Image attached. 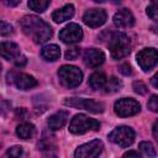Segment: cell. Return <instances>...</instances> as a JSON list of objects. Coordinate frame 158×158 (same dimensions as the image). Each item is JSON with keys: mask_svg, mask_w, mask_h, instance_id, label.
<instances>
[{"mask_svg": "<svg viewBox=\"0 0 158 158\" xmlns=\"http://www.w3.org/2000/svg\"><path fill=\"white\" fill-rule=\"evenodd\" d=\"M22 32L30 37L35 43H44L52 37L51 26L42 19L35 15H26L20 20Z\"/></svg>", "mask_w": 158, "mask_h": 158, "instance_id": "1", "label": "cell"}, {"mask_svg": "<svg viewBox=\"0 0 158 158\" xmlns=\"http://www.w3.org/2000/svg\"><path fill=\"white\" fill-rule=\"evenodd\" d=\"M107 46L114 59H121L131 52V40L123 32L112 33Z\"/></svg>", "mask_w": 158, "mask_h": 158, "instance_id": "2", "label": "cell"}, {"mask_svg": "<svg viewBox=\"0 0 158 158\" xmlns=\"http://www.w3.org/2000/svg\"><path fill=\"white\" fill-rule=\"evenodd\" d=\"M99 128H100L99 121L83 114L75 115L69 123V131L74 135H83L88 131H98Z\"/></svg>", "mask_w": 158, "mask_h": 158, "instance_id": "3", "label": "cell"}, {"mask_svg": "<svg viewBox=\"0 0 158 158\" xmlns=\"http://www.w3.org/2000/svg\"><path fill=\"white\" fill-rule=\"evenodd\" d=\"M58 78L63 86L77 88L83 80V73L75 65H62L58 70Z\"/></svg>", "mask_w": 158, "mask_h": 158, "instance_id": "4", "label": "cell"}, {"mask_svg": "<svg viewBox=\"0 0 158 158\" xmlns=\"http://www.w3.org/2000/svg\"><path fill=\"white\" fill-rule=\"evenodd\" d=\"M64 105L75 107V109H83L93 114H101L105 110V105L100 101L93 100V99H83V98H69L64 100Z\"/></svg>", "mask_w": 158, "mask_h": 158, "instance_id": "5", "label": "cell"}, {"mask_svg": "<svg viewBox=\"0 0 158 158\" xmlns=\"http://www.w3.org/2000/svg\"><path fill=\"white\" fill-rule=\"evenodd\" d=\"M135 137H136L135 131L128 126H118L114 128L109 135L110 141L122 148L131 146L135 141Z\"/></svg>", "mask_w": 158, "mask_h": 158, "instance_id": "6", "label": "cell"}, {"mask_svg": "<svg viewBox=\"0 0 158 158\" xmlns=\"http://www.w3.org/2000/svg\"><path fill=\"white\" fill-rule=\"evenodd\" d=\"M141 110V105L138 101L131 98H123L120 99L115 102L114 105V111L117 116L120 117H128L138 114Z\"/></svg>", "mask_w": 158, "mask_h": 158, "instance_id": "7", "label": "cell"}, {"mask_svg": "<svg viewBox=\"0 0 158 158\" xmlns=\"http://www.w3.org/2000/svg\"><path fill=\"white\" fill-rule=\"evenodd\" d=\"M104 144L100 139H93L79 146L74 152V158H98L102 152Z\"/></svg>", "mask_w": 158, "mask_h": 158, "instance_id": "8", "label": "cell"}, {"mask_svg": "<svg viewBox=\"0 0 158 158\" xmlns=\"http://www.w3.org/2000/svg\"><path fill=\"white\" fill-rule=\"evenodd\" d=\"M136 58L141 69L148 72L158 63V51L156 48H143L137 53Z\"/></svg>", "mask_w": 158, "mask_h": 158, "instance_id": "9", "label": "cell"}, {"mask_svg": "<svg viewBox=\"0 0 158 158\" xmlns=\"http://www.w3.org/2000/svg\"><path fill=\"white\" fill-rule=\"evenodd\" d=\"M59 38L64 43H77L83 38V30L77 23H69L60 30Z\"/></svg>", "mask_w": 158, "mask_h": 158, "instance_id": "10", "label": "cell"}, {"mask_svg": "<svg viewBox=\"0 0 158 158\" xmlns=\"http://www.w3.org/2000/svg\"><path fill=\"white\" fill-rule=\"evenodd\" d=\"M106 17H107V15H106L105 10H102V9H90L84 14L83 21L89 27H99V26L105 23Z\"/></svg>", "mask_w": 158, "mask_h": 158, "instance_id": "11", "label": "cell"}, {"mask_svg": "<svg viewBox=\"0 0 158 158\" xmlns=\"http://www.w3.org/2000/svg\"><path fill=\"white\" fill-rule=\"evenodd\" d=\"M105 60V54L98 48H89L84 53V63L90 68L100 67Z\"/></svg>", "mask_w": 158, "mask_h": 158, "instance_id": "12", "label": "cell"}, {"mask_svg": "<svg viewBox=\"0 0 158 158\" xmlns=\"http://www.w3.org/2000/svg\"><path fill=\"white\" fill-rule=\"evenodd\" d=\"M114 23L117 27H131L135 23V17L130 10L121 9L114 15Z\"/></svg>", "mask_w": 158, "mask_h": 158, "instance_id": "13", "label": "cell"}, {"mask_svg": "<svg viewBox=\"0 0 158 158\" xmlns=\"http://www.w3.org/2000/svg\"><path fill=\"white\" fill-rule=\"evenodd\" d=\"M12 81L15 83L16 88L20 89V90H28V89H31V88L37 85V80L32 75L25 74V73L15 74L14 78H12Z\"/></svg>", "mask_w": 158, "mask_h": 158, "instance_id": "14", "label": "cell"}, {"mask_svg": "<svg viewBox=\"0 0 158 158\" xmlns=\"http://www.w3.org/2000/svg\"><path fill=\"white\" fill-rule=\"evenodd\" d=\"M0 52H1V57L6 60L15 62L21 56L20 47L14 42H2L0 46Z\"/></svg>", "mask_w": 158, "mask_h": 158, "instance_id": "15", "label": "cell"}, {"mask_svg": "<svg viewBox=\"0 0 158 158\" xmlns=\"http://www.w3.org/2000/svg\"><path fill=\"white\" fill-rule=\"evenodd\" d=\"M67 120H68V112L64 110H60L53 114L52 116H49L47 125L52 131H57V130H60L67 123Z\"/></svg>", "mask_w": 158, "mask_h": 158, "instance_id": "16", "label": "cell"}, {"mask_svg": "<svg viewBox=\"0 0 158 158\" xmlns=\"http://www.w3.org/2000/svg\"><path fill=\"white\" fill-rule=\"evenodd\" d=\"M73 15H74V6L72 4H67L62 9L56 10L52 15V19L54 20V22L60 23V22H64V21L72 19Z\"/></svg>", "mask_w": 158, "mask_h": 158, "instance_id": "17", "label": "cell"}, {"mask_svg": "<svg viewBox=\"0 0 158 158\" xmlns=\"http://www.w3.org/2000/svg\"><path fill=\"white\" fill-rule=\"evenodd\" d=\"M106 81H107V78L102 72H95L89 78V85L94 90L104 89L106 85Z\"/></svg>", "mask_w": 158, "mask_h": 158, "instance_id": "18", "label": "cell"}, {"mask_svg": "<svg viewBox=\"0 0 158 158\" xmlns=\"http://www.w3.org/2000/svg\"><path fill=\"white\" fill-rule=\"evenodd\" d=\"M41 56L43 59L46 60H49V62H54L59 58L60 56V49L57 44H48V46H44L41 51Z\"/></svg>", "mask_w": 158, "mask_h": 158, "instance_id": "19", "label": "cell"}, {"mask_svg": "<svg viewBox=\"0 0 158 158\" xmlns=\"http://www.w3.org/2000/svg\"><path fill=\"white\" fill-rule=\"evenodd\" d=\"M16 135L22 139H30L35 135V126L30 122L20 123L16 128Z\"/></svg>", "mask_w": 158, "mask_h": 158, "instance_id": "20", "label": "cell"}, {"mask_svg": "<svg viewBox=\"0 0 158 158\" xmlns=\"http://www.w3.org/2000/svg\"><path fill=\"white\" fill-rule=\"evenodd\" d=\"M122 88V81L120 79H117L116 77H110L106 81V85L104 88V90L106 93H115L117 90H120Z\"/></svg>", "mask_w": 158, "mask_h": 158, "instance_id": "21", "label": "cell"}, {"mask_svg": "<svg viewBox=\"0 0 158 158\" xmlns=\"http://www.w3.org/2000/svg\"><path fill=\"white\" fill-rule=\"evenodd\" d=\"M49 6V1L47 0H30L28 7L36 12H43Z\"/></svg>", "mask_w": 158, "mask_h": 158, "instance_id": "22", "label": "cell"}, {"mask_svg": "<svg viewBox=\"0 0 158 158\" xmlns=\"http://www.w3.org/2000/svg\"><path fill=\"white\" fill-rule=\"evenodd\" d=\"M139 149L146 154V156H148L149 158H154L156 157V149H154V147H153V144L151 143V142H148V141H143V142H141L139 143Z\"/></svg>", "mask_w": 158, "mask_h": 158, "instance_id": "23", "label": "cell"}, {"mask_svg": "<svg viewBox=\"0 0 158 158\" xmlns=\"http://www.w3.org/2000/svg\"><path fill=\"white\" fill-rule=\"evenodd\" d=\"M147 15L156 22H158V1H152L147 6Z\"/></svg>", "mask_w": 158, "mask_h": 158, "instance_id": "24", "label": "cell"}, {"mask_svg": "<svg viewBox=\"0 0 158 158\" xmlns=\"http://www.w3.org/2000/svg\"><path fill=\"white\" fill-rule=\"evenodd\" d=\"M22 153H23V149L21 146H14L10 149H7L5 158H21Z\"/></svg>", "mask_w": 158, "mask_h": 158, "instance_id": "25", "label": "cell"}, {"mask_svg": "<svg viewBox=\"0 0 158 158\" xmlns=\"http://www.w3.org/2000/svg\"><path fill=\"white\" fill-rule=\"evenodd\" d=\"M14 33V28L10 23H6L5 21H1V27H0V35L1 36H10Z\"/></svg>", "mask_w": 158, "mask_h": 158, "instance_id": "26", "label": "cell"}, {"mask_svg": "<svg viewBox=\"0 0 158 158\" xmlns=\"http://www.w3.org/2000/svg\"><path fill=\"white\" fill-rule=\"evenodd\" d=\"M133 90H135V93L143 95V94L147 93V86L142 81H139V80L138 81H133Z\"/></svg>", "mask_w": 158, "mask_h": 158, "instance_id": "27", "label": "cell"}, {"mask_svg": "<svg viewBox=\"0 0 158 158\" xmlns=\"http://www.w3.org/2000/svg\"><path fill=\"white\" fill-rule=\"evenodd\" d=\"M148 109L153 112H158V96L157 95H153L151 96V99L148 100V104H147Z\"/></svg>", "mask_w": 158, "mask_h": 158, "instance_id": "28", "label": "cell"}, {"mask_svg": "<svg viewBox=\"0 0 158 158\" xmlns=\"http://www.w3.org/2000/svg\"><path fill=\"white\" fill-rule=\"evenodd\" d=\"M79 53H80V48H78V47L69 48V49H67V52H65V58H67V59H75V58L79 56Z\"/></svg>", "mask_w": 158, "mask_h": 158, "instance_id": "29", "label": "cell"}, {"mask_svg": "<svg viewBox=\"0 0 158 158\" xmlns=\"http://www.w3.org/2000/svg\"><path fill=\"white\" fill-rule=\"evenodd\" d=\"M27 63V59H26V57L25 56H20L16 60H15V65L16 67H20V68H22V67H25V64Z\"/></svg>", "mask_w": 158, "mask_h": 158, "instance_id": "30", "label": "cell"}, {"mask_svg": "<svg viewBox=\"0 0 158 158\" xmlns=\"http://www.w3.org/2000/svg\"><path fill=\"white\" fill-rule=\"evenodd\" d=\"M122 158H142L139 154H138V152H136V151H128V152H126L125 154H123V157Z\"/></svg>", "mask_w": 158, "mask_h": 158, "instance_id": "31", "label": "cell"}, {"mask_svg": "<svg viewBox=\"0 0 158 158\" xmlns=\"http://www.w3.org/2000/svg\"><path fill=\"white\" fill-rule=\"evenodd\" d=\"M120 72L123 73L125 75H128V74H131V67L128 64H122L120 67Z\"/></svg>", "mask_w": 158, "mask_h": 158, "instance_id": "32", "label": "cell"}, {"mask_svg": "<svg viewBox=\"0 0 158 158\" xmlns=\"http://www.w3.org/2000/svg\"><path fill=\"white\" fill-rule=\"evenodd\" d=\"M153 136H154V138H156V141L158 142V120L154 122V125H153Z\"/></svg>", "mask_w": 158, "mask_h": 158, "instance_id": "33", "label": "cell"}, {"mask_svg": "<svg viewBox=\"0 0 158 158\" xmlns=\"http://www.w3.org/2000/svg\"><path fill=\"white\" fill-rule=\"evenodd\" d=\"M151 83H152V85H153L154 88H157V89H158V73H156V74L152 77Z\"/></svg>", "mask_w": 158, "mask_h": 158, "instance_id": "34", "label": "cell"}, {"mask_svg": "<svg viewBox=\"0 0 158 158\" xmlns=\"http://www.w3.org/2000/svg\"><path fill=\"white\" fill-rule=\"evenodd\" d=\"M5 4L9 6H15V5H19L20 1H5Z\"/></svg>", "mask_w": 158, "mask_h": 158, "instance_id": "35", "label": "cell"}, {"mask_svg": "<svg viewBox=\"0 0 158 158\" xmlns=\"http://www.w3.org/2000/svg\"><path fill=\"white\" fill-rule=\"evenodd\" d=\"M49 158H56V157H49Z\"/></svg>", "mask_w": 158, "mask_h": 158, "instance_id": "36", "label": "cell"}]
</instances>
